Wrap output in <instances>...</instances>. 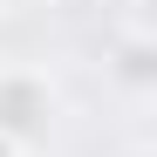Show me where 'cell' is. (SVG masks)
Instances as JSON below:
<instances>
[{"label":"cell","mask_w":157,"mask_h":157,"mask_svg":"<svg viewBox=\"0 0 157 157\" xmlns=\"http://www.w3.org/2000/svg\"><path fill=\"white\" fill-rule=\"evenodd\" d=\"M62 116V82L41 62H0V144L7 150H41Z\"/></svg>","instance_id":"cell-1"},{"label":"cell","mask_w":157,"mask_h":157,"mask_svg":"<svg viewBox=\"0 0 157 157\" xmlns=\"http://www.w3.org/2000/svg\"><path fill=\"white\" fill-rule=\"evenodd\" d=\"M150 62H157L150 34H123V41H116V82H123V89H150V75H157Z\"/></svg>","instance_id":"cell-2"},{"label":"cell","mask_w":157,"mask_h":157,"mask_svg":"<svg viewBox=\"0 0 157 157\" xmlns=\"http://www.w3.org/2000/svg\"><path fill=\"white\" fill-rule=\"evenodd\" d=\"M28 7H62V0H28Z\"/></svg>","instance_id":"cell-3"},{"label":"cell","mask_w":157,"mask_h":157,"mask_svg":"<svg viewBox=\"0 0 157 157\" xmlns=\"http://www.w3.org/2000/svg\"><path fill=\"white\" fill-rule=\"evenodd\" d=\"M0 157H21V150H7V144H0Z\"/></svg>","instance_id":"cell-4"},{"label":"cell","mask_w":157,"mask_h":157,"mask_svg":"<svg viewBox=\"0 0 157 157\" xmlns=\"http://www.w3.org/2000/svg\"><path fill=\"white\" fill-rule=\"evenodd\" d=\"M21 157H48V150H21Z\"/></svg>","instance_id":"cell-5"},{"label":"cell","mask_w":157,"mask_h":157,"mask_svg":"<svg viewBox=\"0 0 157 157\" xmlns=\"http://www.w3.org/2000/svg\"><path fill=\"white\" fill-rule=\"evenodd\" d=\"M7 7H14V0H0V14H7Z\"/></svg>","instance_id":"cell-6"},{"label":"cell","mask_w":157,"mask_h":157,"mask_svg":"<svg viewBox=\"0 0 157 157\" xmlns=\"http://www.w3.org/2000/svg\"><path fill=\"white\" fill-rule=\"evenodd\" d=\"M137 157H150V150H137Z\"/></svg>","instance_id":"cell-7"}]
</instances>
